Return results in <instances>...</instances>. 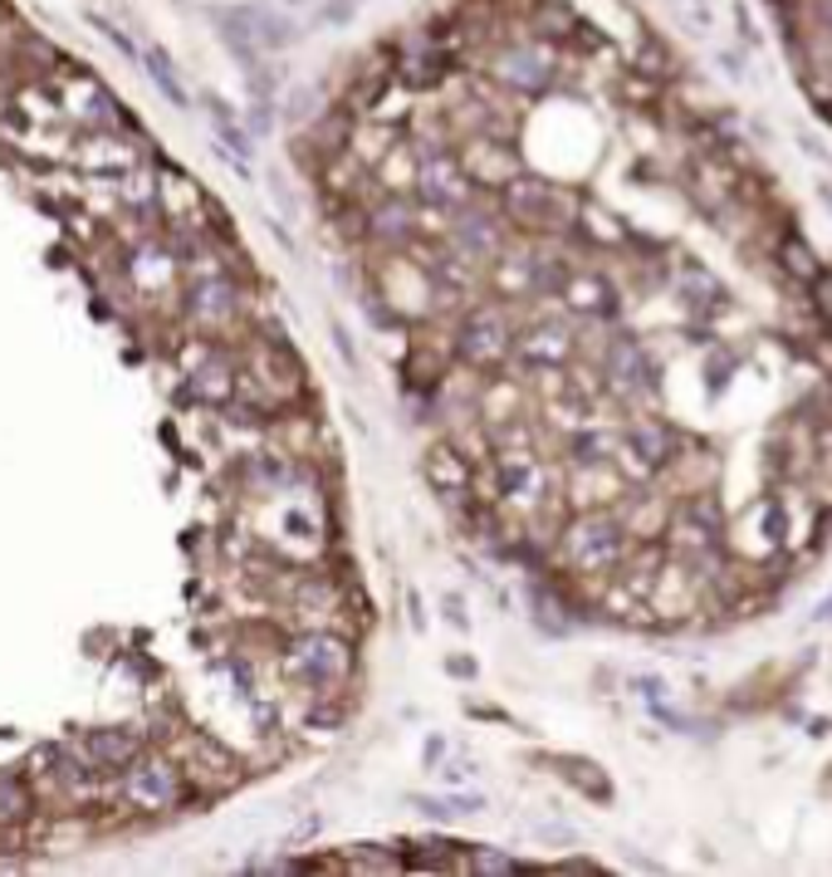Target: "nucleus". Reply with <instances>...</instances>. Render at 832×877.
I'll return each instance as SVG.
<instances>
[{"mask_svg":"<svg viewBox=\"0 0 832 877\" xmlns=\"http://www.w3.org/2000/svg\"><path fill=\"white\" fill-rule=\"evenodd\" d=\"M427 480L437 496H446L451 505L470 500V490H476V471H470V461L456 447H431L427 451Z\"/></svg>","mask_w":832,"mask_h":877,"instance_id":"obj_10","label":"nucleus"},{"mask_svg":"<svg viewBox=\"0 0 832 877\" xmlns=\"http://www.w3.org/2000/svg\"><path fill=\"white\" fill-rule=\"evenodd\" d=\"M206 114H211V128H216V138L226 143V153H235V157H251V133L241 128V118L226 108V98H216V94H206Z\"/></svg>","mask_w":832,"mask_h":877,"instance_id":"obj_21","label":"nucleus"},{"mask_svg":"<svg viewBox=\"0 0 832 877\" xmlns=\"http://www.w3.org/2000/svg\"><path fill=\"white\" fill-rule=\"evenodd\" d=\"M235 304H241V290H235L231 280H202V285L192 290V314L206 319V324H226L235 314Z\"/></svg>","mask_w":832,"mask_h":877,"instance_id":"obj_19","label":"nucleus"},{"mask_svg":"<svg viewBox=\"0 0 832 877\" xmlns=\"http://www.w3.org/2000/svg\"><path fill=\"white\" fill-rule=\"evenodd\" d=\"M476 868L480 873H515V858H495V848H476Z\"/></svg>","mask_w":832,"mask_h":877,"instance_id":"obj_30","label":"nucleus"},{"mask_svg":"<svg viewBox=\"0 0 832 877\" xmlns=\"http://www.w3.org/2000/svg\"><path fill=\"white\" fill-rule=\"evenodd\" d=\"M490 74L505 84L509 94H544L554 84V55L534 40H515V45L495 49Z\"/></svg>","mask_w":832,"mask_h":877,"instance_id":"obj_2","label":"nucleus"},{"mask_svg":"<svg viewBox=\"0 0 832 877\" xmlns=\"http://www.w3.org/2000/svg\"><path fill=\"white\" fill-rule=\"evenodd\" d=\"M241 16H245V25H251L260 55H265V49H290L294 40H300V25L284 20V16H275V10H265V6H245Z\"/></svg>","mask_w":832,"mask_h":877,"instance_id":"obj_18","label":"nucleus"},{"mask_svg":"<svg viewBox=\"0 0 832 877\" xmlns=\"http://www.w3.org/2000/svg\"><path fill=\"white\" fill-rule=\"evenodd\" d=\"M461 358L476 368H495L505 363L509 349H515V333H509V319L500 314V309H476V314L461 324Z\"/></svg>","mask_w":832,"mask_h":877,"instance_id":"obj_5","label":"nucleus"},{"mask_svg":"<svg viewBox=\"0 0 832 877\" xmlns=\"http://www.w3.org/2000/svg\"><path fill=\"white\" fill-rule=\"evenodd\" d=\"M505 206H509V216H515L519 226H529V231H554V221L568 216V206L554 196V187H544V182H525V177L505 182Z\"/></svg>","mask_w":832,"mask_h":877,"instance_id":"obj_7","label":"nucleus"},{"mask_svg":"<svg viewBox=\"0 0 832 877\" xmlns=\"http://www.w3.org/2000/svg\"><path fill=\"white\" fill-rule=\"evenodd\" d=\"M123 789H128V799L138 809H147V813H167V809L182 805V774H177V764L163 760V756L133 760Z\"/></svg>","mask_w":832,"mask_h":877,"instance_id":"obj_4","label":"nucleus"},{"mask_svg":"<svg viewBox=\"0 0 832 877\" xmlns=\"http://www.w3.org/2000/svg\"><path fill=\"white\" fill-rule=\"evenodd\" d=\"M461 251L470 261H490V255H500V226H495L490 216H466L461 221Z\"/></svg>","mask_w":832,"mask_h":877,"instance_id":"obj_22","label":"nucleus"},{"mask_svg":"<svg viewBox=\"0 0 832 877\" xmlns=\"http://www.w3.org/2000/svg\"><path fill=\"white\" fill-rule=\"evenodd\" d=\"M290 672L314 686H333L353 672V647L333 633H309L290 647Z\"/></svg>","mask_w":832,"mask_h":877,"instance_id":"obj_3","label":"nucleus"},{"mask_svg":"<svg viewBox=\"0 0 832 877\" xmlns=\"http://www.w3.org/2000/svg\"><path fill=\"white\" fill-rule=\"evenodd\" d=\"M623 554H627V529L613 515H583V520L564 529V559L583 574L613 569Z\"/></svg>","mask_w":832,"mask_h":877,"instance_id":"obj_1","label":"nucleus"},{"mask_svg":"<svg viewBox=\"0 0 832 877\" xmlns=\"http://www.w3.org/2000/svg\"><path fill=\"white\" fill-rule=\"evenodd\" d=\"M813 617H818V623H832V593H828L823 603H818V613H813Z\"/></svg>","mask_w":832,"mask_h":877,"instance_id":"obj_32","label":"nucleus"},{"mask_svg":"<svg viewBox=\"0 0 832 877\" xmlns=\"http://www.w3.org/2000/svg\"><path fill=\"white\" fill-rule=\"evenodd\" d=\"M84 20H89V25H94V30H98V35H104V40H108V45H114V49H118V55H128V59H143V49H138V45H133V35H128V30H118V25H114V20H108V16H104V10H84Z\"/></svg>","mask_w":832,"mask_h":877,"instance_id":"obj_27","label":"nucleus"},{"mask_svg":"<svg viewBox=\"0 0 832 877\" xmlns=\"http://www.w3.org/2000/svg\"><path fill=\"white\" fill-rule=\"evenodd\" d=\"M309 114H314V94H309V89H294V94H290V118L300 123V118H309Z\"/></svg>","mask_w":832,"mask_h":877,"instance_id":"obj_31","label":"nucleus"},{"mask_svg":"<svg viewBox=\"0 0 832 877\" xmlns=\"http://www.w3.org/2000/svg\"><path fill=\"white\" fill-rule=\"evenodd\" d=\"M138 65L147 69V79L157 84V89L167 94V104H177V108H186V89H182V79H177V69H172V59L163 55V49H143V59Z\"/></svg>","mask_w":832,"mask_h":877,"instance_id":"obj_24","label":"nucleus"},{"mask_svg":"<svg viewBox=\"0 0 832 877\" xmlns=\"http://www.w3.org/2000/svg\"><path fill=\"white\" fill-rule=\"evenodd\" d=\"M372 221H378V231L392 241V236H407V226H412V212H407V206H392V202H388Z\"/></svg>","mask_w":832,"mask_h":877,"instance_id":"obj_29","label":"nucleus"},{"mask_svg":"<svg viewBox=\"0 0 832 877\" xmlns=\"http://www.w3.org/2000/svg\"><path fill=\"white\" fill-rule=\"evenodd\" d=\"M35 813V795L20 774H0V824H25Z\"/></svg>","mask_w":832,"mask_h":877,"instance_id":"obj_23","label":"nucleus"},{"mask_svg":"<svg viewBox=\"0 0 832 877\" xmlns=\"http://www.w3.org/2000/svg\"><path fill=\"white\" fill-rule=\"evenodd\" d=\"M558 294H564V304L578 309V314H613V309H617V294L607 290V280L588 275V270H564Z\"/></svg>","mask_w":832,"mask_h":877,"instance_id":"obj_13","label":"nucleus"},{"mask_svg":"<svg viewBox=\"0 0 832 877\" xmlns=\"http://www.w3.org/2000/svg\"><path fill=\"white\" fill-rule=\"evenodd\" d=\"M74 94H79V118L89 123V128H118V98L104 89L98 79H74Z\"/></svg>","mask_w":832,"mask_h":877,"instance_id":"obj_20","label":"nucleus"},{"mask_svg":"<svg viewBox=\"0 0 832 877\" xmlns=\"http://www.w3.org/2000/svg\"><path fill=\"white\" fill-rule=\"evenodd\" d=\"M515 349L525 363H568V353H574V333L564 324H534L515 339Z\"/></svg>","mask_w":832,"mask_h":877,"instance_id":"obj_14","label":"nucleus"},{"mask_svg":"<svg viewBox=\"0 0 832 877\" xmlns=\"http://www.w3.org/2000/svg\"><path fill=\"white\" fill-rule=\"evenodd\" d=\"M417 187L437 212H461L470 202V177L451 153H421L417 157Z\"/></svg>","mask_w":832,"mask_h":877,"instance_id":"obj_6","label":"nucleus"},{"mask_svg":"<svg viewBox=\"0 0 832 877\" xmlns=\"http://www.w3.org/2000/svg\"><path fill=\"white\" fill-rule=\"evenodd\" d=\"M84 760L94 770H128L138 760V735L133 731H94L84 735Z\"/></svg>","mask_w":832,"mask_h":877,"instance_id":"obj_15","label":"nucleus"},{"mask_svg":"<svg viewBox=\"0 0 832 877\" xmlns=\"http://www.w3.org/2000/svg\"><path fill=\"white\" fill-rule=\"evenodd\" d=\"M623 447H627V456L642 466V471H662V466H671V456H676V437H671L666 422L647 417V422H632L627 427Z\"/></svg>","mask_w":832,"mask_h":877,"instance_id":"obj_11","label":"nucleus"},{"mask_svg":"<svg viewBox=\"0 0 832 877\" xmlns=\"http://www.w3.org/2000/svg\"><path fill=\"white\" fill-rule=\"evenodd\" d=\"M558 770H568V780H574L578 789H588L593 799H613V785L603 780L598 764H588V760H558Z\"/></svg>","mask_w":832,"mask_h":877,"instance_id":"obj_26","label":"nucleus"},{"mask_svg":"<svg viewBox=\"0 0 832 877\" xmlns=\"http://www.w3.org/2000/svg\"><path fill=\"white\" fill-rule=\"evenodd\" d=\"M314 143L324 147V153H343V147L353 143V114H348V108H329L324 123H314Z\"/></svg>","mask_w":832,"mask_h":877,"instance_id":"obj_25","label":"nucleus"},{"mask_svg":"<svg viewBox=\"0 0 832 877\" xmlns=\"http://www.w3.org/2000/svg\"><path fill=\"white\" fill-rule=\"evenodd\" d=\"M284 6H304V0H284Z\"/></svg>","mask_w":832,"mask_h":877,"instance_id":"obj_33","label":"nucleus"},{"mask_svg":"<svg viewBox=\"0 0 832 877\" xmlns=\"http://www.w3.org/2000/svg\"><path fill=\"white\" fill-rule=\"evenodd\" d=\"M461 172L470 177V187H505L515 177V153L505 143H490V138H470L466 143V157H456Z\"/></svg>","mask_w":832,"mask_h":877,"instance_id":"obj_8","label":"nucleus"},{"mask_svg":"<svg viewBox=\"0 0 832 877\" xmlns=\"http://www.w3.org/2000/svg\"><path fill=\"white\" fill-rule=\"evenodd\" d=\"M392 69L402 74V84H412V89H431V84L446 74V49L437 35H417V40H407L397 49Z\"/></svg>","mask_w":832,"mask_h":877,"instance_id":"obj_9","label":"nucleus"},{"mask_svg":"<svg viewBox=\"0 0 832 877\" xmlns=\"http://www.w3.org/2000/svg\"><path fill=\"white\" fill-rule=\"evenodd\" d=\"M235 363L226 353H202V363L192 368V392L202 402H231L235 398Z\"/></svg>","mask_w":832,"mask_h":877,"instance_id":"obj_16","label":"nucleus"},{"mask_svg":"<svg viewBox=\"0 0 832 877\" xmlns=\"http://www.w3.org/2000/svg\"><path fill=\"white\" fill-rule=\"evenodd\" d=\"M779 265L793 270V275H813V251H803L799 236H784L779 241Z\"/></svg>","mask_w":832,"mask_h":877,"instance_id":"obj_28","label":"nucleus"},{"mask_svg":"<svg viewBox=\"0 0 832 877\" xmlns=\"http://www.w3.org/2000/svg\"><path fill=\"white\" fill-rule=\"evenodd\" d=\"M607 378H613L623 392H637L642 382L652 378V363H647V353H642L637 339H617L613 349H607Z\"/></svg>","mask_w":832,"mask_h":877,"instance_id":"obj_17","label":"nucleus"},{"mask_svg":"<svg viewBox=\"0 0 832 877\" xmlns=\"http://www.w3.org/2000/svg\"><path fill=\"white\" fill-rule=\"evenodd\" d=\"M500 486H505V496L515 500V505H539L544 490H549V480H544L539 456H529V451H505V456H500Z\"/></svg>","mask_w":832,"mask_h":877,"instance_id":"obj_12","label":"nucleus"}]
</instances>
